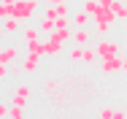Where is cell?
<instances>
[{
    "label": "cell",
    "mask_w": 127,
    "mask_h": 119,
    "mask_svg": "<svg viewBox=\"0 0 127 119\" xmlns=\"http://www.w3.org/2000/svg\"><path fill=\"white\" fill-rule=\"evenodd\" d=\"M25 49H27V51H35V54H41V57H43V43H41V41H27Z\"/></svg>",
    "instance_id": "obj_19"
},
{
    "label": "cell",
    "mask_w": 127,
    "mask_h": 119,
    "mask_svg": "<svg viewBox=\"0 0 127 119\" xmlns=\"http://www.w3.org/2000/svg\"><path fill=\"white\" fill-rule=\"evenodd\" d=\"M8 16H14V5L0 0V22H3V19H8Z\"/></svg>",
    "instance_id": "obj_18"
},
{
    "label": "cell",
    "mask_w": 127,
    "mask_h": 119,
    "mask_svg": "<svg viewBox=\"0 0 127 119\" xmlns=\"http://www.w3.org/2000/svg\"><path fill=\"white\" fill-rule=\"evenodd\" d=\"M111 11L116 14V19H125L127 22V3L125 0H114V3H111Z\"/></svg>",
    "instance_id": "obj_13"
},
{
    "label": "cell",
    "mask_w": 127,
    "mask_h": 119,
    "mask_svg": "<svg viewBox=\"0 0 127 119\" xmlns=\"http://www.w3.org/2000/svg\"><path fill=\"white\" fill-rule=\"evenodd\" d=\"M70 22H73V27H89V24L95 22V16H92V14H87L84 8H78V11L70 14Z\"/></svg>",
    "instance_id": "obj_7"
},
{
    "label": "cell",
    "mask_w": 127,
    "mask_h": 119,
    "mask_svg": "<svg viewBox=\"0 0 127 119\" xmlns=\"http://www.w3.org/2000/svg\"><path fill=\"white\" fill-rule=\"evenodd\" d=\"M35 14H38V0H16V3H14V16L22 24L30 22Z\"/></svg>",
    "instance_id": "obj_2"
},
{
    "label": "cell",
    "mask_w": 127,
    "mask_h": 119,
    "mask_svg": "<svg viewBox=\"0 0 127 119\" xmlns=\"http://www.w3.org/2000/svg\"><path fill=\"white\" fill-rule=\"evenodd\" d=\"M8 111H11V103H3L0 100V117H8Z\"/></svg>",
    "instance_id": "obj_24"
},
{
    "label": "cell",
    "mask_w": 127,
    "mask_h": 119,
    "mask_svg": "<svg viewBox=\"0 0 127 119\" xmlns=\"http://www.w3.org/2000/svg\"><path fill=\"white\" fill-rule=\"evenodd\" d=\"M41 87H43V89H46V92H54V89H57V87H60V81H57V79H54V76H51V79H46V81H43V84H41Z\"/></svg>",
    "instance_id": "obj_22"
},
{
    "label": "cell",
    "mask_w": 127,
    "mask_h": 119,
    "mask_svg": "<svg viewBox=\"0 0 127 119\" xmlns=\"http://www.w3.org/2000/svg\"><path fill=\"white\" fill-rule=\"evenodd\" d=\"M97 68H100L103 73H119V71H125L122 54H116V57H105V60H97Z\"/></svg>",
    "instance_id": "obj_4"
},
{
    "label": "cell",
    "mask_w": 127,
    "mask_h": 119,
    "mask_svg": "<svg viewBox=\"0 0 127 119\" xmlns=\"http://www.w3.org/2000/svg\"><path fill=\"white\" fill-rule=\"evenodd\" d=\"M65 3H68V0H65Z\"/></svg>",
    "instance_id": "obj_28"
},
{
    "label": "cell",
    "mask_w": 127,
    "mask_h": 119,
    "mask_svg": "<svg viewBox=\"0 0 127 119\" xmlns=\"http://www.w3.org/2000/svg\"><path fill=\"white\" fill-rule=\"evenodd\" d=\"M3 27H5V33H19L22 30V22L16 16H8V19H3Z\"/></svg>",
    "instance_id": "obj_16"
},
{
    "label": "cell",
    "mask_w": 127,
    "mask_h": 119,
    "mask_svg": "<svg viewBox=\"0 0 127 119\" xmlns=\"http://www.w3.org/2000/svg\"><path fill=\"white\" fill-rule=\"evenodd\" d=\"M0 62H3V60H0Z\"/></svg>",
    "instance_id": "obj_29"
},
{
    "label": "cell",
    "mask_w": 127,
    "mask_h": 119,
    "mask_svg": "<svg viewBox=\"0 0 127 119\" xmlns=\"http://www.w3.org/2000/svg\"><path fill=\"white\" fill-rule=\"evenodd\" d=\"M111 3H114V0H100V5H103V8H111Z\"/></svg>",
    "instance_id": "obj_25"
},
{
    "label": "cell",
    "mask_w": 127,
    "mask_h": 119,
    "mask_svg": "<svg viewBox=\"0 0 127 119\" xmlns=\"http://www.w3.org/2000/svg\"><path fill=\"white\" fill-rule=\"evenodd\" d=\"M81 54H84V46H73L70 51H68V60H70V62H78Z\"/></svg>",
    "instance_id": "obj_20"
},
{
    "label": "cell",
    "mask_w": 127,
    "mask_h": 119,
    "mask_svg": "<svg viewBox=\"0 0 127 119\" xmlns=\"http://www.w3.org/2000/svg\"><path fill=\"white\" fill-rule=\"evenodd\" d=\"M38 35H43V33H41V27H38V24H25V27H22V41H38Z\"/></svg>",
    "instance_id": "obj_11"
},
{
    "label": "cell",
    "mask_w": 127,
    "mask_h": 119,
    "mask_svg": "<svg viewBox=\"0 0 127 119\" xmlns=\"http://www.w3.org/2000/svg\"><path fill=\"white\" fill-rule=\"evenodd\" d=\"M0 60H3L5 65L16 62V60H19V46H16V43H11V46H3V49H0Z\"/></svg>",
    "instance_id": "obj_8"
},
{
    "label": "cell",
    "mask_w": 127,
    "mask_h": 119,
    "mask_svg": "<svg viewBox=\"0 0 127 119\" xmlns=\"http://www.w3.org/2000/svg\"><path fill=\"white\" fill-rule=\"evenodd\" d=\"M38 65H41V54H35V51H27V57L22 60V68H25V73L38 71Z\"/></svg>",
    "instance_id": "obj_9"
},
{
    "label": "cell",
    "mask_w": 127,
    "mask_h": 119,
    "mask_svg": "<svg viewBox=\"0 0 127 119\" xmlns=\"http://www.w3.org/2000/svg\"><path fill=\"white\" fill-rule=\"evenodd\" d=\"M100 119H127V111H116V108H100L97 111Z\"/></svg>",
    "instance_id": "obj_12"
},
{
    "label": "cell",
    "mask_w": 127,
    "mask_h": 119,
    "mask_svg": "<svg viewBox=\"0 0 127 119\" xmlns=\"http://www.w3.org/2000/svg\"><path fill=\"white\" fill-rule=\"evenodd\" d=\"M122 62H125V73H127V51L122 54Z\"/></svg>",
    "instance_id": "obj_26"
},
{
    "label": "cell",
    "mask_w": 127,
    "mask_h": 119,
    "mask_svg": "<svg viewBox=\"0 0 127 119\" xmlns=\"http://www.w3.org/2000/svg\"><path fill=\"white\" fill-rule=\"evenodd\" d=\"M95 49H97V57H100V60L122 54V51H119V43H116V41H111V38H105V35H100V41L95 43Z\"/></svg>",
    "instance_id": "obj_3"
},
{
    "label": "cell",
    "mask_w": 127,
    "mask_h": 119,
    "mask_svg": "<svg viewBox=\"0 0 127 119\" xmlns=\"http://www.w3.org/2000/svg\"><path fill=\"white\" fill-rule=\"evenodd\" d=\"M3 38H5V27L0 24V41H3Z\"/></svg>",
    "instance_id": "obj_27"
},
{
    "label": "cell",
    "mask_w": 127,
    "mask_h": 119,
    "mask_svg": "<svg viewBox=\"0 0 127 119\" xmlns=\"http://www.w3.org/2000/svg\"><path fill=\"white\" fill-rule=\"evenodd\" d=\"M8 117H11V119H22V117H25V106H11Z\"/></svg>",
    "instance_id": "obj_21"
},
{
    "label": "cell",
    "mask_w": 127,
    "mask_h": 119,
    "mask_svg": "<svg viewBox=\"0 0 127 119\" xmlns=\"http://www.w3.org/2000/svg\"><path fill=\"white\" fill-rule=\"evenodd\" d=\"M30 95H32V84H16V89L11 95V106H27Z\"/></svg>",
    "instance_id": "obj_5"
},
{
    "label": "cell",
    "mask_w": 127,
    "mask_h": 119,
    "mask_svg": "<svg viewBox=\"0 0 127 119\" xmlns=\"http://www.w3.org/2000/svg\"><path fill=\"white\" fill-rule=\"evenodd\" d=\"M92 41V30L89 27H73V38H70V43H76V46H87Z\"/></svg>",
    "instance_id": "obj_6"
},
{
    "label": "cell",
    "mask_w": 127,
    "mask_h": 119,
    "mask_svg": "<svg viewBox=\"0 0 127 119\" xmlns=\"http://www.w3.org/2000/svg\"><path fill=\"white\" fill-rule=\"evenodd\" d=\"M43 16H49V19H60V8H57V3H46Z\"/></svg>",
    "instance_id": "obj_17"
},
{
    "label": "cell",
    "mask_w": 127,
    "mask_h": 119,
    "mask_svg": "<svg viewBox=\"0 0 127 119\" xmlns=\"http://www.w3.org/2000/svg\"><path fill=\"white\" fill-rule=\"evenodd\" d=\"M62 49H65V43H57V41H43V57H60L62 54Z\"/></svg>",
    "instance_id": "obj_10"
},
{
    "label": "cell",
    "mask_w": 127,
    "mask_h": 119,
    "mask_svg": "<svg viewBox=\"0 0 127 119\" xmlns=\"http://www.w3.org/2000/svg\"><path fill=\"white\" fill-rule=\"evenodd\" d=\"M114 22H116V14H114L111 8H100V14H95L92 27H95V33H97V35H108V33H111V27H114Z\"/></svg>",
    "instance_id": "obj_1"
},
{
    "label": "cell",
    "mask_w": 127,
    "mask_h": 119,
    "mask_svg": "<svg viewBox=\"0 0 127 119\" xmlns=\"http://www.w3.org/2000/svg\"><path fill=\"white\" fill-rule=\"evenodd\" d=\"M49 95H51V103H54V106H60V103L65 100V92H62V89H54V92H49Z\"/></svg>",
    "instance_id": "obj_23"
},
{
    "label": "cell",
    "mask_w": 127,
    "mask_h": 119,
    "mask_svg": "<svg viewBox=\"0 0 127 119\" xmlns=\"http://www.w3.org/2000/svg\"><path fill=\"white\" fill-rule=\"evenodd\" d=\"M81 8H84V11H87V14H92V16H95V14H100V0H81Z\"/></svg>",
    "instance_id": "obj_15"
},
{
    "label": "cell",
    "mask_w": 127,
    "mask_h": 119,
    "mask_svg": "<svg viewBox=\"0 0 127 119\" xmlns=\"http://www.w3.org/2000/svg\"><path fill=\"white\" fill-rule=\"evenodd\" d=\"M38 27H41V33H43V35H49V33H54V30H57V19H49V16H43V19L38 22Z\"/></svg>",
    "instance_id": "obj_14"
}]
</instances>
